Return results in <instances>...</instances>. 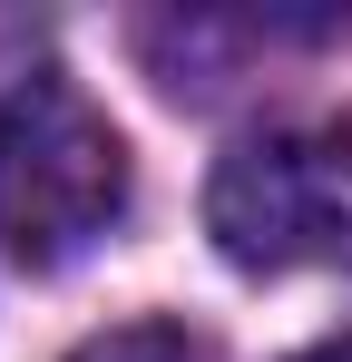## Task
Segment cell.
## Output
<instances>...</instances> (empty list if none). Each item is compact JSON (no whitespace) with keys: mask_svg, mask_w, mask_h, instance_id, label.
<instances>
[{"mask_svg":"<svg viewBox=\"0 0 352 362\" xmlns=\"http://www.w3.org/2000/svg\"><path fill=\"white\" fill-rule=\"evenodd\" d=\"M69 362H196V343H186L176 323H117L98 343H78Z\"/></svg>","mask_w":352,"mask_h":362,"instance_id":"3","label":"cell"},{"mask_svg":"<svg viewBox=\"0 0 352 362\" xmlns=\"http://www.w3.org/2000/svg\"><path fill=\"white\" fill-rule=\"evenodd\" d=\"M206 235L245 274H352V118L245 137L206 186Z\"/></svg>","mask_w":352,"mask_h":362,"instance_id":"2","label":"cell"},{"mask_svg":"<svg viewBox=\"0 0 352 362\" xmlns=\"http://www.w3.org/2000/svg\"><path fill=\"white\" fill-rule=\"evenodd\" d=\"M293 362H352V333H333V343H313V353H293Z\"/></svg>","mask_w":352,"mask_h":362,"instance_id":"4","label":"cell"},{"mask_svg":"<svg viewBox=\"0 0 352 362\" xmlns=\"http://www.w3.org/2000/svg\"><path fill=\"white\" fill-rule=\"evenodd\" d=\"M127 216V137L49 59H0V245L69 264Z\"/></svg>","mask_w":352,"mask_h":362,"instance_id":"1","label":"cell"}]
</instances>
